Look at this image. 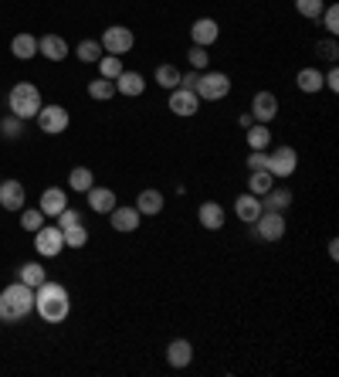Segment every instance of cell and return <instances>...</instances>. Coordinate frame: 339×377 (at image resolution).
Listing matches in <instances>:
<instances>
[{
  "mask_svg": "<svg viewBox=\"0 0 339 377\" xmlns=\"http://www.w3.org/2000/svg\"><path fill=\"white\" fill-rule=\"evenodd\" d=\"M34 310L45 323H65L68 313H72V299H68V289L62 283H41L34 289Z\"/></svg>",
  "mask_w": 339,
  "mask_h": 377,
  "instance_id": "obj_1",
  "label": "cell"
},
{
  "mask_svg": "<svg viewBox=\"0 0 339 377\" xmlns=\"http://www.w3.org/2000/svg\"><path fill=\"white\" fill-rule=\"evenodd\" d=\"M31 310H34V289L24 285L21 279L0 293V319H4V323H17V319H24Z\"/></svg>",
  "mask_w": 339,
  "mask_h": 377,
  "instance_id": "obj_2",
  "label": "cell"
},
{
  "mask_svg": "<svg viewBox=\"0 0 339 377\" xmlns=\"http://www.w3.org/2000/svg\"><path fill=\"white\" fill-rule=\"evenodd\" d=\"M7 102H11V116H17V119H34L38 109L45 106L38 85H31V82H17L11 95H7Z\"/></svg>",
  "mask_w": 339,
  "mask_h": 377,
  "instance_id": "obj_3",
  "label": "cell"
},
{
  "mask_svg": "<svg viewBox=\"0 0 339 377\" xmlns=\"http://www.w3.org/2000/svg\"><path fill=\"white\" fill-rule=\"evenodd\" d=\"M194 92H197L201 102H217V99H224V95L231 92V79L224 72H204V75H197Z\"/></svg>",
  "mask_w": 339,
  "mask_h": 377,
  "instance_id": "obj_4",
  "label": "cell"
},
{
  "mask_svg": "<svg viewBox=\"0 0 339 377\" xmlns=\"http://www.w3.org/2000/svg\"><path fill=\"white\" fill-rule=\"evenodd\" d=\"M102 51L106 55H129L133 51V45H136V34L129 31V28H123V24H112V28H106V34H102Z\"/></svg>",
  "mask_w": 339,
  "mask_h": 377,
  "instance_id": "obj_5",
  "label": "cell"
},
{
  "mask_svg": "<svg viewBox=\"0 0 339 377\" xmlns=\"http://www.w3.org/2000/svg\"><path fill=\"white\" fill-rule=\"evenodd\" d=\"M34 248H38V255H45V258L62 255V248H65L62 228H58V224H41V228L34 231Z\"/></svg>",
  "mask_w": 339,
  "mask_h": 377,
  "instance_id": "obj_6",
  "label": "cell"
},
{
  "mask_svg": "<svg viewBox=\"0 0 339 377\" xmlns=\"http://www.w3.org/2000/svg\"><path fill=\"white\" fill-rule=\"evenodd\" d=\"M34 119L41 126V133H48V136H58V133L68 129V109L65 106H41Z\"/></svg>",
  "mask_w": 339,
  "mask_h": 377,
  "instance_id": "obj_7",
  "label": "cell"
},
{
  "mask_svg": "<svg viewBox=\"0 0 339 377\" xmlns=\"http://www.w3.org/2000/svg\"><path fill=\"white\" fill-rule=\"evenodd\" d=\"M295 167H299V153H295L292 146H275L268 153V173L272 177H292Z\"/></svg>",
  "mask_w": 339,
  "mask_h": 377,
  "instance_id": "obj_8",
  "label": "cell"
},
{
  "mask_svg": "<svg viewBox=\"0 0 339 377\" xmlns=\"http://www.w3.org/2000/svg\"><path fill=\"white\" fill-rule=\"evenodd\" d=\"M255 224H258V238L262 241H282L285 238V218H282V211H262L255 218Z\"/></svg>",
  "mask_w": 339,
  "mask_h": 377,
  "instance_id": "obj_9",
  "label": "cell"
},
{
  "mask_svg": "<svg viewBox=\"0 0 339 377\" xmlns=\"http://www.w3.org/2000/svg\"><path fill=\"white\" fill-rule=\"evenodd\" d=\"M197 109H201L197 92H190V89H173V92H170V112H173V116L190 119V116H197Z\"/></svg>",
  "mask_w": 339,
  "mask_h": 377,
  "instance_id": "obj_10",
  "label": "cell"
},
{
  "mask_svg": "<svg viewBox=\"0 0 339 377\" xmlns=\"http://www.w3.org/2000/svg\"><path fill=\"white\" fill-rule=\"evenodd\" d=\"M190 38H194V45L211 48L217 38H221V24H217L214 17H201V21H194V28H190Z\"/></svg>",
  "mask_w": 339,
  "mask_h": 377,
  "instance_id": "obj_11",
  "label": "cell"
},
{
  "mask_svg": "<svg viewBox=\"0 0 339 377\" xmlns=\"http://www.w3.org/2000/svg\"><path fill=\"white\" fill-rule=\"evenodd\" d=\"M251 116H255V123H272L278 116V99L272 92H258L251 99Z\"/></svg>",
  "mask_w": 339,
  "mask_h": 377,
  "instance_id": "obj_12",
  "label": "cell"
},
{
  "mask_svg": "<svg viewBox=\"0 0 339 377\" xmlns=\"http://www.w3.org/2000/svg\"><path fill=\"white\" fill-rule=\"evenodd\" d=\"M41 214L45 218H58L65 207H68V190H62V187H48L45 194H41Z\"/></svg>",
  "mask_w": 339,
  "mask_h": 377,
  "instance_id": "obj_13",
  "label": "cell"
},
{
  "mask_svg": "<svg viewBox=\"0 0 339 377\" xmlns=\"http://www.w3.org/2000/svg\"><path fill=\"white\" fill-rule=\"evenodd\" d=\"M0 207L4 211H21L24 207V184L21 180H0Z\"/></svg>",
  "mask_w": 339,
  "mask_h": 377,
  "instance_id": "obj_14",
  "label": "cell"
},
{
  "mask_svg": "<svg viewBox=\"0 0 339 377\" xmlns=\"http://www.w3.org/2000/svg\"><path fill=\"white\" fill-rule=\"evenodd\" d=\"M38 55H45L48 62H65L68 58V45L58 34H45V38H38Z\"/></svg>",
  "mask_w": 339,
  "mask_h": 377,
  "instance_id": "obj_15",
  "label": "cell"
},
{
  "mask_svg": "<svg viewBox=\"0 0 339 377\" xmlns=\"http://www.w3.org/2000/svg\"><path fill=\"white\" fill-rule=\"evenodd\" d=\"M109 221H112V228L116 231H136L139 228V221H143V214H139L136 207H112L109 211Z\"/></svg>",
  "mask_w": 339,
  "mask_h": 377,
  "instance_id": "obj_16",
  "label": "cell"
},
{
  "mask_svg": "<svg viewBox=\"0 0 339 377\" xmlns=\"http://www.w3.org/2000/svg\"><path fill=\"white\" fill-rule=\"evenodd\" d=\"M190 361H194V346H190V340H170V346H167L170 367L184 371V367H190Z\"/></svg>",
  "mask_w": 339,
  "mask_h": 377,
  "instance_id": "obj_17",
  "label": "cell"
},
{
  "mask_svg": "<svg viewBox=\"0 0 339 377\" xmlns=\"http://www.w3.org/2000/svg\"><path fill=\"white\" fill-rule=\"evenodd\" d=\"M85 197H89V207H92L95 214H109L112 207H116V190H109V187H89L85 190Z\"/></svg>",
  "mask_w": 339,
  "mask_h": 377,
  "instance_id": "obj_18",
  "label": "cell"
},
{
  "mask_svg": "<svg viewBox=\"0 0 339 377\" xmlns=\"http://www.w3.org/2000/svg\"><path fill=\"white\" fill-rule=\"evenodd\" d=\"M197 218H201V224L207 228V231H221L224 228V207L214 204V201H204L201 207H197Z\"/></svg>",
  "mask_w": 339,
  "mask_h": 377,
  "instance_id": "obj_19",
  "label": "cell"
},
{
  "mask_svg": "<svg viewBox=\"0 0 339 377\" xmlns=\"http://www.w3.org/2000/svg\"><path fill=\"white\" fill-rule=\"evenodd\" d=\"M136 211H139V214H143V218H156V214L163 211V194H160V190H156V187L139 190Z\"/></svg>",
  "mask_w": 339,
  "mask_h": 377,
  "instance_id": "obj_20",
  "label": "cell"
},
{
  "mask_svg": "<svg viewBox=\"0 0 339 377\" xmlns=\"http://www.w3.org/2000/svg\"><path fill=\"white\" fill-rule=\"evenodd\" d=\"M112 82H116V92L133 95V99L146 92V79H143L139 72H126V68H123V72H119V79H112Z\"/></svg>",
  "mask_w": 339,
  "mask_h": 377,
  "instance_id": "obj_21",
  "label": "cell"
},
{
  "mask_svg": "<svg viewBox=\"0 0 339 377\" xmlns=\"http://www.w3.org/2000/svg\"><path fill=\"white\" fill-rule=\"evenodd\" d=\"M234 211H238V218L245 221V224H255V218L262 214V197H255L251 190L241 194L238 201H234Z\"/></svg>",
  "mask_w": 339,
  "mask_h": 377,
  "instance_id": "obj_22",
  "label": "cell"
},
{
  "mask_svg": "<svg viewBox=\"0 0 339 377\" xmlns=\"http://www.w3.org/2000/svg\"><path fill=\"white\" fill-rule=\"evenodd\" d=\"M11 51H14V58L28 62V58L38 55V38H34V34H17L14 41H11Z\"/></svg>",
  "mask_w": 339,
  "mask_h": 377,
  "instance_id": "obj_23",
  "label": "cell"
},
{
  "mask_svg": "<svg viewBox=\"0 0 339 377\" xmlns=\"http://www.w3.org/2000/svg\"><path fill=\"white\" fill-rule=\"evenodd\" d=\"M262 211H285L292 204V190H282V187H272L268 194H262Z\"/></svg>",
  "mask_w": 339,
  "mask_h": 377,
  "instance_id": "obj_24",
  "label": "cell"
},
{
  "mask_svg": "<svg viewBox=\"0 0 339 377\" xmlns=\"http://www.w3.org/2000/svg\"><path fill=\"white\" fill-rule=\"evenodd\" d=\"M268 143H272L268 123H251L248 126V146H251V150H268Z\"/></svg>",
  "mask_w": 339,
  "mask_h": 377,
  "instance_id": "obj_25",
  "label": "cell"
},
{
  "mask_svg": "<svg viewBox=\"0 0 339 377\" xmlns=\"http://www.w3.org/2000/svg\"><path fill=\"white\" fill-rule=\"evenodd\" d=\"M295 85H299L302 92H319V89H323V72H319V68H302V72L295 75Z\"/></svg>",
  "mask_w": 339,
  "mask_h": 377,
  "instance_id": "obj_26",
  "label": "cell"
},
{
  "mask_svg": "<svg viewBox=\"0 0 339 377\" xmlns=\"http://www.w3.org/2000/svg\"><path fill=\"white\" fill-rule=\"evenodd\" d=\"M272 180H275V177H272L268 170H251V177H248V190H251L255 197H262V194H268V190L275 187Z\"/></svg>",
  "mask_w": 339,
  "mask_h": 377,
  "instance_id": "obj_27",
  "label": "cell"
},
{
  "mask_svg": "<svg viewBox=\"0 0 339 377\" xmlns=\"http://www.w3.org/2000/svg\"><path fill=\"white\" fill-rule=\"evenodd\" d=\"M92 184H95V177H92V170H89V167H75V170L68 173V187L75 190V194H85Z\"/></svg>",
  "mask_w": 339,
  "mask_h": 377,
  "instance_id": "obj_28",
  "label": "cell"
},
{
  "mask_svg": "<svg viewBox=\"0 0 339 377\" xmlns=\"http://www.w3.org/2000/svg\"><path fill=\"white\" fill-rule=\"evenodd\" d=\"M156 85H163V89H180V68L177 65H160L156 68Z\"/></svg>",
  "mask_w": 339,
  "mask_h": 377,
  "instance_id": "obj_29",
  "label": "cell"
},
{
  "mask_svg": "<svg viewBox=\"0 0 339 377\" xmlns=\"http://www.w3.org/2000/svg\"><path fill=\"white\" fill-rule=\"evenodd\" d=\"M65 248H85L89 245V231H85V224L78 221V224H72V228H65Z\"/></svg>",
  "mask_w": 339,
  "mask_h": 377,
  "instance_id": "obj_30",
  "label": "cell"
},
{
  "mask_svg": "<svg viewBox=\"0 0 339 377\" xmlns=\"http://www.w3.org/2000/svg\"><path fill=\"white\" fill-rule=\"evenodd\" d=\"M45 279H48V272L41 268V262H28V266H21V283H24V285L38 289Z\"/></svg>",
  "mask_w": 339,
  "mask_h": 377,
  "instance_id": "obj_31",
  "label": "cell"
},
{
  "mask_svg": "<svg viewBox=\"0 0 339 377\" xmlns=\"http://www.w3.org/2000/svg\"><path fill=\"white\" fill-rule=\"evenodd\" d=\"M89 95H92L95 102H106V99H112V95H116V82L99 75L95 82H89Z\"/></svg>",
  "mask_w": 339,
  "mask_h": 377,
  "instance_id": "obj_32",
  "label": "cell"
},
{
  "mask_svg": "<svg viewBox=\"0 0 339 377\" xmlns=\"http://www.w3.org/2000/svg\"><path fill=\"white\" fill-rule=\"evenodd\" d=\"M95 65H99V75L102 79H119V72H123V58L119 55H102Z\"/></svg>",
  "mask_w": 339,
  "mask_h": 377,
  "instance_id": "obj_33",
  "label": "cell"
},
{
  "mask_svg": "<svg viewBox=\"0 0 339 377\" xmlns=\"http://www.w3.org/2000/svg\"><path fill=\"white\" fill-rule=\"evenodd\" d=\"M323 0H295V11H299V14L302 17H309V21H319V17H323Z\"/></svg>",
  "mask_w": 339,
  "mask_h": 377,
  "instance_id": "obj_34",
  "label": "cell"
},
{
  "mask_svg": "<svg viewBox=\"0 0 339 377\" xmlns=\"http://www.w3.org/2000/svg\"><path fill=\"white\" fill-rule=\"evenodd\" d=\"M41 224H45L41 207H28V211H21V228H24V231H38Z\"/></svg>",
  "mask_w": 339,
  "mask_h": 377,
  "instance_id": "obj_35",
  "label": "cell"
},
{
  "mask_svg": "<svg viewBox=\"0 0 339 377\" xmlns=\"http://www.w3.org/2000/svg\"><path fill=\"white\" fill-rule=\"evenodd\" d=\"M78 58H82V62H99V58H102V45H99V41H82V45H78Z\"/></svg>",
  "mask_w": 339,
  "mask_h": 377,
  "instance_id": "obj_36",
  "label": "cell"
},
{
  "mask_svg": "<svg viewBox=\"0 0 339 377\" xmlns=\"http://www.w3.org/2000/svg\"><path fill=\"white\" fill-rule=\"evenodd\" d=\"M316 51H319V58H323V62L336 65V58H339V45L333 41V38H323V41L316 45Z\"/></svg>",
  "mask_w": 339,
  "mask_h": 377,
  "instance_id": "obj_37",
  "label": "cell"
},
{
  "mask_svg": "<svg viewBox=\"0 0 339 377\" xmlns=\"http://www.w3.org/2000/svg\"><path fill=\"white\" fill-rule=\"evenodd\" d=\"M187 58H190V65H194V72H201V68L211 65V55H207V48H201V45L190 48V51H187Z\"/></svg>",
  "mask_w": 339,
  "mask_h": 377,
  "instance_id": "obj_38",
  "label": "cell"
},
{
  "mask_svg": "<svg viewBox=\"0 0 339 377\" xmlns=\"http://www.w3.org/2000/svg\"><path fill=\"white\" fill-rule=\"evenodd\" d=\"M323 24L329 34H339V7L336 4H329V7H323Z\"/></svg>",
  "mask_w": 339,
  "mask_h": 377,
  "instance_id": "obj_39",
  "label": "cell"
},
{
  "mask_svg": "<svg viewBox=\"0 0 339 377\" xmlns=\"http://www.w3.org/2000/svg\"><path fill=\"white\" fill-rule=\"evenodd\" d=\"M248 167H251V170H268V153H265V150H251Z\"/></svg>",
  "mask_w": 339,
  "mask_h": 377,
  "instance_id": "obj_40",
  "label": "cell"
},
{
  "mask_svg": "<svg viewBox=\"0 0 339 377\" xmlns=\"http://www.w3.org/2000/svg\"><path fill=\"white\" fill-rule=\"evenodd\" d=\"M21 123H24V119L11 116V119H4V123H0V133H4V136H21Z\"/></svg>",
  "mask_w": 339,
  "mask_h": 377,
  "instance_id": "obj_41",
  "label": "cell"
},
{
  "mask_svg": "<svg viewBox=\"0 0 339 377\" xmlns=\"http://www.w3.org/2000/svg\"><path fill=\"white\" fill-rule=\"evenodd\" d=\"M72 224H78V211H72V207H65L62 214H58V228H72Z\"/></svg>",
  "mask_w": 339,
  "mask_h": 377,
  "instance_id": "obj_42",
  "label": "cell"
},
{
  "mask_svg": "<svg viewBox=\"0 0 339 377\" xmlns=\"http://www.w3.org/2000/svg\"><path fill=\"white\" fill-rule=\"evenodd\" d=\"M323 85L326 89H333V92H339V68L336 65L329 68V75H323Z\"/></svg>",
  "mask_w": 339,
  "mask_h": 377,
  "instance_id": "obj_43",
  "label": "cell"
},
{
  "mask_svg": "<svg viewBox=\"0 0 339 377\" xmlns=\"http://www.w3.org/2000/svg\"><path fill=\"white\" fill-rule=\"evenodd\" d=\"M238 123H241V126H245V129H248V126L255 123V116H251V112H245V116H238Z\"/></svg>",
  "mask_w": 339,
  "mask_h": 377,
  "instance_id": "obj_44",
  "label": "cell"
},
{
  "mask_svg": "<svg viewBox=\"0 0 339 377\" xmlns=\"http://www.w3.org/2000/svg\"><path fill=\"white\" fill-rule=\"evenodd\" d=\"M329 255H333V258H339V241H336V238L329 241Z\"/></svg>",
  "mask_w": 339,
  "mask_h": 377,
  "instance_id": "obj_45",
  "label": "cell"
}]
</instances>
